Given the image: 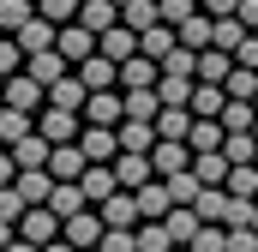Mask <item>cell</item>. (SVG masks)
I'll list each match as a JSON object with an SVG mask.
<instances>
[{
	"label": "cell",
	"mask_w": 258,
	"mask_h": 252,
	"mask_svg": "<svg viewBox=\"0 0 258 252\" xmlns=\"http://www.w3.org/2000/svg\"><path fill=\"white\" fill-rule=\"evenodd\" d=\"M36 132H42L48 144H78V138H84V114H72V108H42V114H36Z\"/></svg>",
	"instance_id": "1"
},
{
	"label": "cell",
	"mask_w": 258,
	"mask_h": 252,
	"mask_svg": "<svg viewBox=\"0 0 258 252\" xmlns=\"http://www.w3.org/2000/svg\"><path fill=\"white\" fill-rule=\"evenodd\" d=\"M102 234H108L102 210H78V216H66V228H60V240H72L78 252H96V246H102Z\"/></svg>",
	"instance_id": "2"
},
{
	"label": "cell",
	"mask_w": 258,
	"mask_h": 252,
	"mask_svg": "<svg viewBox=\"0 0 258 252\" xmlns=\"http://www.w3.org/2000/svg\"><path fill=\"white\" fill-rule=\"evenodd\" d=\"M192 144H186V138H156V150H150V162H156V174H162V180H174V174H186V168H192Z\"/></svg>",
	"instance_id": "3"
},
{
	"label": "cell",
	"mask_w": 258,
	"mask_h": 252,
	"mask_svg": "<svg viewBox=\"0 0 258 252\" xmlns=\"http://www.w3.org/2000/svg\"><path fill=\"white\" fill-rule=\"evenodd\" d=\"M120 120H126V90H90L84 126H120Z\"/></svg>",
	"instance_id": "4"
},
{
	"label": "cell",
	"mask_w": 258,
	"mask_h": 252,
	"mask_svg": "<svg viewBox=\"0 0 258 252\" xmlns=\"http://www.w3.org/2000/svg\"><path fill=\"white\" fill-rule=\"evenodd\" d=\"M0 90H6V108H24V114H42V108H48V90H42V84H36L30 72H18V78H6Z\"/></svg>",
	"instance_id": "5"
},
{
	"label": "cell",
	"mask_w": 258,
	"mask_h": 252,
	"mask_svg": "<svg viewBox=\"0 0 258 252\" xmlns=\"http://www.w3.org/2000/svg\"><path fill=\"white\" fill-rule=\"evenodd\" d=\"M60 216H54V210H48V204H30V210H24V222H18V234H24V240H36V246H54V240H60Z\"/></svg>",
	"instance_id": "6"
},
{
	"label": "cell",
	"mask_w": 258,
	"mask_h": 252,
	"mask_svg": "<svg viewBox=\"0 0 258 252\" xmlns=\"http://www.w3.org/2000/svg\"><path fill=\"white\" fill-rule=\"evenodd\" d=\"M60 54H66L72 66H84L90 54H102V36L84 30V24H60Z\"/></svg>",
	"instance_id": "7"
},
{
	"label": "cell",
	"mask_w": 258,
	"mask_h": 252,
	"mask_svg": "<svg viewBox=\"0 0 258 252\" xmlns=\"http://www.w3.org/2000/svg\"><path fill=\"white\" fill-rule=\"evenodd\" d=\"M78 186H84V198H90V210H96V204H108V198L120 192V180H114V162H90Z\"/></svg>",
	"instance_id": "8"
},
{
	"label": "cell",
	"mask_w": 258,
	"mask_h": 252,
	"mask_svg": "<svg viewBox=\"0 0 258 252\" xmlns=\"http://www.w3.org/2000/svg\"><path fill=\"white\" fill-rule=\"evenodd\" d=\"M96 210H102V222H108V228H138V222H144V210H138V192H114V198H108V204H96Z\"/></svg>",
	"instance_id": "9"
},
{
	"label": "cell",
	"mask_w": 258,
	"mask_h": 252,
	"mask_svg": "<svg viewBox=\"0 0 258 252\" xmlns=\"http://www.w3.org/2000/svg\"><path fill=\"white\" fill-rule=\"evenodd\" d=\"M162 84V60H150V54H132L120 66V90H156Z\"/></svg>",
	"instance_id": "10"
},
{
	"label": "cell",
	"mask_w": 258,
	"mask_h": 252,
	"mask_svg": "<svg viewBox=\"0 0 258 252\" xmlns=\"http://www.w3.org/2000/svg\"><path fill=\"white\" fill-rule=\"evenodd\" d=\"M18 48H24V54H48V48H60V24H48V18L36 12V18L18 30Z\"/></svg>",
	"instance_id": "11"
},
{
	"label": "cell",
	"mask_w": 258,
	"mask_h": 252,
	"mask_svg": "<svg viewBox=\"0 0 258 252\" xmlns=\"http://www.w3.org/2000/svg\"><path fill=\"white\" fill-rule=\"evenodd\" d=\"M78 144H84L90 162H114V156H120V126H84Z\"/></svg>",
	"instance_id": "12"
},
{
	"label": "cell",
	"mask_w": 258,
	"mask_h": 252,
	"mask_svg": "<svg viewBox=\"0 0 258 252\" xmlns=\"http://www.w3.org/2000/svg\"><path fill=\"white\" fill-rule=\"evenodd\" d=\"M78 78H84V90H120V60H108V54H90V60L78 66Z\"/></svg>",
	"instance_id": "13"
},
{
	"label": "cell",
	"mask_w": 258,
	"mask_h": 252,
	"mask_svg": "<svg viewBox=\"0 0 258 252\" xmlns=\"http://www.w3.org/2000/svg\"><path fill=\"white\" fill-rule=\"evenodd\" d=\"M84 168H90L84 144H54V156H48V174L54 180H84Z\"/></svg>",
	"instance_id": "14"
},
{
	"label": "cell",
	"mask_w": 258,
	"mask_h": 252,
	"mask_svg": "<svg viewBox=\"0 0 258 252\" xmlns=\"http://www.w3.org/2000/svg\"><path fill=\"white\" fill-rule=\"evenodd\" d=\"M114 180L126 192H138V186H150V180H162V174H156L150 156H114Z\"/></svg>",
	"instance_id": "15"
},
{
	"label": "cell",
	"mask_w": 258,
	"mask_h": 252,
	"mask_svg": "<svg viewBox=\"0 0 258 252\" xmlns=\"http://www.w3.org/2000/svg\"><path fill=\"white\" fill-rule=\"evenodd\" d=\"M66 66H72V60H66L60 48H48V54H30V60H24V72H30V78H36L42 90H54V84L66 78Z\"/></svg>",
	"instance_id": "16"
},
{
	"label": "cell",
	"mask_w": 258,
	"mask_h": 252,
	"mask_svg": "<svg viewBox=\"0 0 258 252\" xmlns=\"http://www.w3.org/2000/svg\"><path fill=\"white\" fill-rule=\"evenodd\" d=\"M156 150V120H120V156H150Z\"/></svg>",
	"instance_id": "17"
},
{
	"label": "cell",
	"mask_w": 258,
	"mask_h": 252,
	"mask_svg": "<svg viewBox=\"0 0 258 252\" xmlns=\"http://www.w3.org/2000/svg\"><path fill=\"white\" fill-rule=\"evenodd\" d=\"M162 222H168V234H174V246H180V252L192 246V240H198V228H204V216H198L192 204H174V210H168Z\"/></svg>",
	"instance_id": "18"
},
{
	"label": "cell",
	"mask_w": 258,
	"mask_h": 252,
	"mask_svg": "<svg viewBox=\"0 0 258 252\" xmlns=\"http://www.w3.org/2000/svg\"><path fill=\"white\" fill-rule=\"evenodd\" d=\"M84 102H90V90H84V78H78V72H66L60 84L48 90V108H72V114H84Z\"/></svg>",
	"instance_id": "19"
},
{
	"label": "cell",
	"mask_w": 258,
	"mask_h": 252,
	"mask_svg": "<svg viewBox=\"0 0 258 252\" xmlns=\"http://www.w3.org/2000/svg\"><path fill=\"white\" fill-rule=\"evenodd\" d=\"M138 210H144V222H162V216L174 210V192H168V180H150V186H138Z\"/></svg>",
	"instance_id": "20"
},
{
	"label": "cell",
	"mask_w": 258,
	"mask_h": 252,
	"mask_svg": "<svg viewBox=\"0 0 258 252\" xmlns=\"http://www.w3.org/2000/svg\"><path fill=\"white\" fill-rule=\"evenodd\" d=\"M78 24H84V30H96V36H108V30L120 24V6H114V0H84Z\"/></svg>",
	"instance_id": "21"
},
{
	"label": "cell",
	"mask_w": 258,
	"mask_h": 252,
	"mask_svg": "<svg viewBox=\"0 0 258 252\" xmlns=\"http://www.w3.org/2000/svg\"><path fill=\"white\" fill-rule=\"evenodd\" d=\"M192 174L204 180V186H228V174H234V162H228L222 150H204V156H192Z\"/></svg>",
	"instance_id": "22"
},
{
	"label": "cell",
	"mask_w": 258,
	"mask_h": 252,
	"mask_svg": "<svg viewBox=\"0 0 258 252\" xmlns=\"http://www.w3.org/2000/svg\"><path fill=\"white\" fill-rule=\"evenodd\" d=\"M36 132V114H24V108H0V144L12 150V144H24Z\"/></svg>",
	"instance_id": "23"
},
{
	"label": "cell",
	"mask_w": 258,
	"mask_h": 252,
	"mask_svg": "<svg viewBox=\"0 0 258 252\" xmlns=\"http://www.w3.org/2000/svg\"><path fill=\"white\" fill-rule=\"evenodd\" d=\"M102 54H108V60H120V66H126L132 54H144V48H138V30H132V24H114V30L102 36Z\"/></svg>",
	"instance_id": "24"
},
{
	"label": "cell",
	"mask_w": 258,
	"mask_h": 252,
	"mask_svg": "<svg viewBox=\"0 0 258 252\" xmlns=\"http://www.w3.org/2000/svg\"><path fill=\"white\" fill-rule=\"evenodd\" d=\"M48 210H54V216H78V210H90V198H84V186H78V180H60V186H54V198H48Z\"/></svg>",
	"instance_id": "25"
},
{
	"label": "cell",
	"mask_w": 258,
	"mask_h": 252,
	"mask_svg": "<svg viewBox=\"0 0 258 252\" xmlns=\"http://www.w3.org/2000/svg\"><path fill=\"white\" fill-rule=\"evenodd\" d=\"M138 48H144L150 60H168V54L180 48V30H174V24H156V30H144V36H138Z\"/></svg>",
	"instance_id": "26"
},
{
	"label": "cell",
	"mask_w": 258,
	"mask_h": 252,
	"mask_svg": "<svg viewBox=\"0 0 258 252\" xmlns=\"http://www.w3.org/2000/svg\"><path fill=\"white\" fill-rule=\"evenodd\" d=\"M156 96H162V108H192V96H198V78H168V72H162Z\"/></svg>",
	"instance_id": "27"
},
{
	"label": "cell",
	"mask_w": 258,
	"mask_h": 252,
	"mask_svg": "<svg viewBox=\"0 0 258 252\" xmlns=\"http://www.w3.org/2000/svg\"><path fill=\"white\" fill-rule=\"evenodd\" d=\"M234 96L222 90V84H198V96H192V114L198 120H222V108H228Z\"/></svg>",
	"instance_id": "28"
},
{
	"label": "cell",
	"mask_w": 258,
	"mask_h": 252,
	"mask_svg": "<svg viewBox=\"0 0 258 252\" xmlns=\"http://www.w3.org/2000/svg\"><path fill=\"white\" fill-rule=\"evenodd\" d=\"M228 72H234V54H222V48L198 54V84H228Z\"/></svg>",
	"instance_id": "29"
},
{
	"label": "cell",
	"mask_w": 258,
	"mask_h": 252,
	"mask_svg": "<svg viewBox=\"0 0 258 252\" xmlns=\"http://www.w3.org/2000/svg\"><path fill=\"white\" fill-rule=\"evenodd\" d=\"M12 156H18V168H48V156H54V144H48L42 132H30L24 144H12Z\"/></svg>",
	"instance_id": "30"
},
{
	"label": "cell",
	"mask_w": 258,
	"mask_h": 252,
	"mask_svg": "<svg viewBox=\"0 0 258 252\" xmlns=\"http://www.w3.org/2000/svg\"><path fill=\"white\" fill-rule=\"evenodd\" d=\"M36 18V0H0V36H18Z\"/></svg>",
	"instance_id": "31"
},
{
	"label": "cell",
	"mask_w": 258,
	"mask_h": 252,
	"mask_svg": "<svg viewBox=\"0 0 258 252\" xmlns=\"http://www.w3.org/2000/svg\"><path fill=\"white\" fill-rule=\"evenodd\" d=\"M192 108H162L156 114V138H192Z\"/></svg>",
	"instance_id": "32"
},
{
	"label": "cell",
	"mask_w": 258,
	"mask_h": 252,
	"mask_svg": "<svg viewBox=\"0 0 258 252\" xmlns=\"http://www.w3.org/2000/svg\"><path fill=\"white\" fill-rule=\"evenodd\" d=\"M186 144H192L198 156H204V150H222V144H228V126L222 120H192V138H186Z\"/></svg>",
	"instance_id": "33"
},
{
	"label": "cell",
	"mask_w": 258,
	"mask_h": 252,
	"mask_svg": "<svg viewBox=\"0 0 258 252\" xmlns=\"http://www.w3.org/2000/svg\"><path fill=\"white\" fill-rule=\"evenodd\" d=\"M138 252H180V246H174L168 222H138Z\"/></svg>",
	"instance_id": "34"
},
{
	"label": "cell",
	"mask_w": 258,
	"mask_h": 252,
	"mask_svg": "<svg viewBox=\"0 0 258 252\" xmlns=\"http://www.w3.org/2000/svg\"><path fill=\"white\" fill-rule=\"evenodd\" d=\"M120 24H132V30L144 36V30H156V24H162V12H156V0H132L126 12H120Z\"/></svg>",
	"instance_id": "35"
},
{
	"label": "cell",
	"mask_w": 258,
	"mask_h": 252,
	"mask_svg": "<svg viewBox=\"0 0 258 252\" xmlns=\"http://www.w3.org/2000/svg\"><path fill=\"white\" fill-rule=\"evenodd\" d=\"M156 114H162L156 90H126V120H156Z\"/></svg>",
	"instance_id": "36"
},
{
	"label": "cell",
	"mask_w": 258,
	"mask_h": 252,
	"mask_svg": "<svg viewBox=\"0 0 258 252\" xmlns=\"http://www.w3.org/2000/svg\"><path fill=\"white\" fill-rule=\"evenodd\" d=\"M222 90H228L234 102H252V96H258V72H252V66H240V60H234V72H228V84H222Z\"/></svg>",
	"instance_id": "37"
},
{
	"label": "cell",
	"mask_w": 258,
	"mask_h": 252,
	"mask_svg": "<svg viewBox=\"0 0 258 252\" xmlns=\"http://www.w3.org/2000/svg\"><path fill=\"white\" fill-rule=\"evenodd\" d=\"M246 36H252V30H246L240 18H216V42H210V48H222V54H234V48H240Z\"/></svg>",
	"instance_id": "38"
},
{
	"label": "cell",
	"mask_w": 258,
	"mask_h": 252,
	"mask_svg": "<svg viewBox=\"0 0 258 252\" xmlns=\"http://www.w3.org/2000/svg\"><path fill=\"white\" fill-rule=\"evenodd\" d=\"M36 12H42L48 24H78V12H84V0H36Z\"/></svg>",
	"instance_id": "39"
},
{
	"label": "cell",
	"mask_w": 258,
	"mask_h": 252,
	"mask_svg": "<svg viewBox=\"0 0 258 252\" xmlns=\"http://www.w3.org/2000/svg\"><path fill=\"white\" fill-rule=\"evenodd\" d=\"M24 60H30V54L18 48V36H0V84H6V78H18Z\"/></svg>",
	"instance_id": "40"
},
{
	"label": "cell",
	"mask_w": 258,
	"mask_h": 252,
	"mask_svg": "<svg viewBox=\"0 0 258 252\" xmlns=\"http://www.w3.org/2000/svg\"><path fill=\"white\" fill-rule=\"evenodd\" d=\"M222 156H228V162H258V132H228Z\"/></svg>",
	"instance_id": "41"
},
{
	"label": "cell",
	"mask_w": 258,
	"mask_h": 252,
	"mask_svg": "<svg viewBox=\"0 0 258 252\" xmlns=\"http://www.w3.org/2000/svg\"><path fill=\"white\" fill-rule=\"evenodd\" d=\"M222 126H228V132H252L258 108H252V102H228V108H222Z\"/></svg>",
	"instance_id": "42"
},
{
	"label": "cell",
	"mask_w": 258,
	"mask_h": 252,
	"mask_svg": "<svg viewBox=\"0 0 258 252\" xmlns=\"http://www.w3.org/2000/svg\"><path fill=\"white\" fill-rule=\"evenodd\" d=\"M186 252H228V228H222V222H204L198 240H192Z\"/></svg>",
	"instance_id": "43"
},
{
	"label": "cell",
	"mask_w": 258,
	"mask_h": 252,
	"mask_svg": "<svg viewBox=\"0 0 258 252\" xmlns=\"http://www.w3.org/2000/svg\"><path fill=\"white\" fill-rule=\"evenodd\" d=\"M156 12H162V24H174V30H180V24H186L192 12H204V6H198V0H156Z\"/></svg>",
	"instance_id": "44"
},
{
	"label": "cell",
	"mask_w": 258,
	"mask_h": 252,
	"mask_svg": "<svg viewBox=\"0 0 258 252\" xmlns=\"http://www.w3.org/2000/svg\"><path fill=\"white\" fill-rule=\"evenodd\" d=\"M162 72H168V78H198V54L192 48H174V54L162 60Z\"/></svg>",
	"instance_id": "45"
},
{
	"label": "cell",
	"mask_w": 258,
	"mask_h": 252,
	"mask_svg": "<svg viewBox=\"0 0 258 252\" xmlns=\"http://www.w3.org/2000/svg\"><path fill=\"white\" fill-rule=\"evenodd\" d=\"M24 210H30V204L18 198V186H0V222H12V228H18V222H24Z\"/></svg>",
	"instance_id": "46"
},
{
	"label": "cell",
	"mask_w": 258,
	"mask_h": 252,
	"mask_svg": "<svg viewBox=\"0 0 258 252\" xmlns=\"http://www.w3.org/2000/svg\"><path fill=\"white\" fill-rule=\"evenodd\" d=\"M228 252H258V228H228Z\"/></svg>",
	"instance_id": "47"
},
{
	"label": "cell",
	"mask_w": 258,
	"mask_h": 252,
	"mask_svg": "<svg viewBox=\"0 0 258 252\" xmlns=\"http://www.w3.org/2000/svg\"><path fill=\"white\" fill-rule=\"evenodd\" d=\"M18 174H24V168H18V156H12V150H0V186H18Z\"/></svg>",
	"instance_id": "48"
},
{
	"label": "cell",
	"mask_w": 258,
	"mask_h": 252,
	"mask_svg": "<svg viewBox=\"0 0 258 252\" xmlns=\"http://www.w3.org/2000/svg\"><path fill=\"white\" fill-rule=\"evenodd\" d=\"M234 60H240V66H252V72H258V30L246 36V42H240V48H234Z\"/></svg>",
	"instance_id": "49"
},
{
	"label": "cell",
	"mask_w": 258,
	"mask_h": 252,
	"mask_svg": "<svg viewBox=\"0 0 258 252\" xmlns=\"http://www.w3.org/2000/svg\"><path fill=\"white\" fill-rule=\"evenodd\" d=\"M204 12H210V18H234V12H240V0H204Z\"/></svg>",
	"instance_id": "50"
},
{
	"label": "cell",
	"mask_w": 258,
	"mask_h": 252,
	"mask_svg": "<svg viewBox=\"0 0 258 252\" xmlns=\"http://www.w3.org/2000/svg\"><path fill=\"white\" fill-rule=\"evenodd\" d=\"M234 18H240L246 30H258V0H240V12H234Z\"/></svg>",
	"instance_id": "51"
},
{
	"label": "cell",
	"mask_w": 258,
	"mask_h": 252,
	"mask_svg": "<svg viewBox=\"0 0 258 252\" xmlns=\"http://www.w3.org/2000/svg\"><path fill=\"white\" fill-rule=\"evenodd\" d=\"M12 240H18V228H12V222H0V252L12 246Z\"/></svg>",
	"instance_id": "52"
},
{
	"label": "cell",
	"mask_w": 258,
	"mask_h": 252,
	"mask_svg": "<svg viewBox=\"0 0 258 252\" xmlns=\"http://www.w3.org/2000/svg\"><path fill=\"white\" fill-rule=\"evenodd\" d=\"M6 252H42V246H36V240H24V234H18V240H12V246H6Z\"/></svg>",
	"instance_id": "53"
},
{
	"label": "cell",
	"mask_w": 258,
	"mask_h": 252,
	"mask_svg": "<svg viewBox=\"0 0 258 252\" xmlns=\"http://www.w3.org/2000/svg\"><path fill=\"white\" fill-rule=\"evenodd\" d=\"M42 252H78V246H72V240H54V246H42Z\"/></svg>",
	"instance_id": "54"
},
{
	"label": "cell",
	"mask_w": 258,
	"mask_h": 252,
	"mask_svg": "<svg viewBox=\"0 0 258 252\" xmlns=\"http://www.w3.org/2000/svg\"><path fill=\"white\" fill-rule=\"evenodd\" d=\"M114 6H120V12H126V6H132V0H114Z\"/></svg>",
	"instance_id": "55"
},
{
	"label": "cell",
	"mask_w": 258,
	"mask_h": 252,
	"mask_svg": "<svg viewBox=\"0 0 258 252\" xmlns=\"http://www.w3.org/2000/svg\"><path fill=\"white\" fill-rule=\"evenodd\" d=\"M0 108H6V90H0Z\"/></svg>",
	"instance_id": "56"
},
{
	"label": "cell",
	"mask_w": 258,
	"mask_h": 252,
	"mask_svg": "<svg viewBox=\"0 0 258 252\" xmlns=\"http://www.w3.org/2000/svg\"><path fill=\"white\" fill-rule=\"evenodd\" d=\"M252 108H258V96H252Z\"/></svg>",
	"instance_id": "57"
},
{
	"label": "cell",
	"mask_w": 258,
	"mask_h": 252,
	"mask_svg": "<svg viewBox=\"0 0 258 252\" xmlns=\"http://www.w3.org/2000/svg\"><path fill=\"white\" fill-rule=\"evenodd\" d=\"M252 228H258V216H252Z\"/></svg>",
	"instance_id": "58"
},
{
	"label": "cell",
	"mask_w": 258,
	"mask_h": 252,
	"mask_svg": "<svg viewBox=\"0 0 258 252\" xmlns=\"http://www.w3.org/2000/svg\"><path fill=\"white\" fill-rule=\"evenodd\" d=\"M198 6H204V0H198Z\"/></svg>",
	"instance_id": "59"
},
{
	"label": "cell",
	"mask_w": 258,
	"mask_h": 252,
	"mask_svg": "<svg viewBox=\"0 0 258 252\" xmlns=\"http://www.w3.org/2000/svg\"><path fill=\"white\" fill-rule=\"evenodd\" d=\"M252 132H258V126H252Z\"/></svg>",
	"instance_id": "60"
},
{
	"label": "cell",
	"mask_w": 258,
	"mask_h": 252,
	"mask_svg": "<svg viewBox=\"0 0 258 252\" xmlns=\"http://www.w3.org/2000/svg\"><path fill=\"white\" fill-rule=\"evenodd\" d=\"M96 252H102V246H96Z\"/></svg>",
	"instance_id": "61"
}]
</instances>
